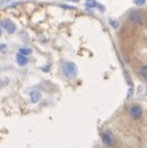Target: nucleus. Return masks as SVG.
Listing matches in <instances>:
<instances>
[{"label":"nucleus","mask_w":147,"mask_h":148,"mask_svg":"<svg viewBox=\"0 0 147 148\" xmlns=\"http://www.w3.org/2000/svg\"><path fill=\"white\" fill-rule=\"evenodd\" d=\"M135 5H144V4L146 3V0H134Z\"/></svg>","instance_id":"obj_11"},{"label":"nucleus","mask_w":147,"mask_h":148,"mask_svg":"<svg viewBox=\"0 0 147 148\" xmlns=\"http://www.w3.org/2000/svg\"><path fill=\"white\" fill-rule=\"evenodd\" d=\"M128 112H130V116L134 119V120H140L142 117V114H144V111H142V108L140 105H131L130 106V110H128Z\"/></svg>","instance_id":"obj_3"},{"label":"nucleus","mask_w":147,"mask_h":148,"mask_svg":"<svg viewBox=\"0 0 147 148\" xmlns=\"http://www.w3.org/2000/svg\"><path fill=\"white\" fill-rule=\"evenodd\" d=\"M102 141L106 147H113L115 145V137H114L113 132L109 131V130H106V131H104L102 133Z\"/></svg>","instance_id":"obj_2"},{"label":"nucleus","mask_w":147,"mask_h":148,"mask_svg":"<svg viewBox=\"0 0 147 148\" xmlns=\"http://www.w3.org/2000/svg\"><path fill=\"white\" fill-rule=\"evenodd\" d=\"M62 73L67 79H73V78H76L77 73H78L77 64L73 63V62H64L62 64Z\"/></svg>","instance_id":"obj_1"},{"label":"nucleus","mask_w":147,"mask_h":148,"mask_svg":"<svg viewBox=\"0 0 147 148\" xmlns=\"http://www.w3.org/2000/svg\"><path fill=\"white\" fill-rule=\"evenodd\" d=\"M0 26H1L3 29H5L9 34H14L16 30V25L14 24L11 20H9V18H4V20L0 22Z\"/></svg>","instance_id":"obj_5"},{"label":"nucleus","mask_w":147,"mask_h":148,"mask_svg":"<svg viewBox=\"0 0 147 148\" xmlns=\"http://www.w3.org/2000/svg\"><path fill=\"white\" fill-rule=\"evenodd\" d=\"M16 62H17V64H19V66L24 67V66H26V64L29 63V59H27L26 56L17 53V54H16Z\"/></svg>","instance_id":"obj_7"},{"label":"nucleus","mask_w":147,"mask_h":148,"mask_svg":"<svg viewBox=\"0 0 147 148\" xmlns=\"http://www.w3.org/2000/svg\"><path fill=\"white\" fill-rule=\"evenodd\" d=\"M3 35V30H1V26H0V36Z\"/></svg>","instance_id":"obj_13"},{"label":"nucleus","mask_w":147,"mask_h":148,"mask_svg":"<svg viewBox=\"0 0 147 148\" xmlns=\"http://www.w3.org/2000/svg\"><path fill=\"white\" fill-rule=\"evenodd\" d=\"M30 99H31V103L32 104H36L38 103L40 99H41V92L38 90H32L30 92Z\"/></svg>","instance_id":"obj_6"},{"label":"nucleus","mask_w":147,"mask_h":148,"mask_svg":"<svg viewBox=\"0 0 147 148\" xmlns=\"http://www.w3.org/2000/svg\"><path fill=\"white\" fill-rule=\"evenodd\" d=\"M140 75L144 78L145 80H147V64H146V66H142L140 68Z\"/></svg>","instance_id":"obj_8"},{"label":"nucleus","mask_w":147,"mask_h":148,"mask_svg":"<svg viewBox=\"0 0 147 148\" xmlns=\"http://www.w3.org/2000/svg\"><path fill=\"white\" fill-rule=\"evenodd\" d=\"M98 4H96L95 1H93V0H88V3H87V5H85V8L87 9H91V8H94V6H96Z\"/></svg>","instance_id":"obj_10"},{"label":"nucleus","mask_w":147,"mask_h":148,"mask_svg":"<svg viewBox=\"0 0 147 148\" xmlns=\"http://www.w3.org/2000/svg\"><path fill=\"white\" fill-rule=\"evenodd\" d=\"M19 53L20 54H24V56H29V54H31L32 53V49L31 48H27V47H22V48H20L19 49Z\"/></svg>","instance_id":"obj_9"},{"label":"nucleus","mask_w":147,"mask_h":148,"mask_svg":"<svg viewBox=\"0 0 147 148\" xmlns=\"http://www.w3.org/2000/svg\"><path fill=\"white\" fill-rule=\"evenodd\" d=\"M128 20H130L132 24H135V25H142L144 24L145 17L140 11H132L130 15H128Z\"/></svg>","instance_id":"obj_4"},{"label":"nucleus","mask_w":147,"mask_h":148,"mask_svg":"<svg viewBox=\"0 0 147 148\" xmlns=\"http://www.w3.org/2000/svg\"><path fill=\"white\" fill-rule=\"evenodd\" d=\"M68 1H73V3H77V1H79V0H68Z\"/></svg>","instance_id":"obj_12"}]
</instances>
